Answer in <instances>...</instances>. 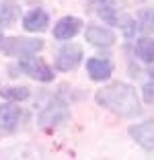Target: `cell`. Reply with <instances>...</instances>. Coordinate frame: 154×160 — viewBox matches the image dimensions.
I'll return each mask as SVG.
<instances>
[{"mask_svg":"<svg viewBox=\"0 0 154 160\" xmlns=\"http://www.w3.org/2000/svg\"><path fill=\"white\" fill-rule=\"evenodd\" d=\"M86 41L93 43V45H99V47H103V45L107 47L115 41V35H113V31H109V29L93 25V27L86 29Z\"/></svg>","mask_w":154,"mask_h":160,"instance_id":"10","label":"cell"},{"mask_svg":"<svg viewBox=\"0 0 154 160\" xmlns=\"http://www.w3.org/2000/svg\"><path fill=\"white\" fill-rule=\"evenodd\" d=\"M80 19H76V17H64V19L58 21V25L54 27V37L56 39H72L76 33L80 31Z\"/></svg>","mask_w":154,"mask_h":160,"instance_id":"8","label":"cell"},{"mask_svg":"<svg viewBox=\"0 0 154 160\" xmlns=\"http://www.w3.org/2000/svg\"><path fill=\"white\" fill-rule=\"evenodd\" d=\"M136 52L144 62H154V39H148V37L140 39L138 45H136Z\"/></svg>","mask_w":154,"mask_h":160,"instance_id":"14","label":"cell"},{"mask_svg":"<svg viewBox=\"0 0 154 160\" xmlns=\"http://www.w3.org/2000/svg\"><path fill=\"white\" fill-rule=\"evenodd\" d=\"M19 119H21V109L19 107H14V105H2L0 107V123H2V127L13 129L19 123Z\"/></svg>","mask_w":154,"mask_h":160,"instance_id":"11","label":"cell"},{"mask_svg":"<svg viewBox=\"0 0 154 160\" xmlns=\"http://www.w3.org/2000/svg\"><path fill=\"white\" fill-rule=\"evenodd\" d=\"M99 17L103 21H107L109 25H115L117 23V8L113 6V2H103L101 8H99Z\"/></svg>","mask_w":154,"mask_h":160,"instance_id":"15","label":"cell"},{"mask_svg":"<svg viewBox=\"0 0 154 160\" xmlns=\"http://www.w3.org/2000/svg\"><path fill=\"white\" fill-rule=\"evenodd\" d=\"M86 70H89L90 78L97 80V82H101V80H107L109 76H111V62L109 60H103V58H90L89 62H86Z\"/></svg>","mask_w":154,"mask_h":160,"instance_id":"9","label":"cell"},{"mask_svg":"<svg viewBox=\"0 0 154 160\" xmlns=\"http://www.w3.org/2000/svg\"><path fill=\"white\" fill-rule=\"evenodd\" d=\"M29 88H25V86H10V88H2L0 90V97L6 101H25L29 99Z\"/></svg>","mask_w":154,"mask_h":160,"instance_id":"13","label":"cell"},{"mask_svg":"<svg viewBox=\"0 0 154 160\" xmlns=\"http://www.w3.org/2000/svg\"><path fill=\"white\" fill-rule=\"evenodd\" d=\"M80 60H82V49H80L78 45H74V43H70V45H64L60 52H58L56 66H58V70H62V72H70L80 64Z\"/></svg>","mask_w":154,"mask_h":160,"instance_id":"4","label":"cell"},{"mask_svg":"<svg viewBox=\"0 0 154 160\" xmlns=\"http://www.w3.org/2000/svg\"><path fill=\"white\" fill-rule=\"evenodd\" d=\"M0 41H2V31H0Z\"/></svg>","mask_w":154,"mask_h":160,"instance_id":"18","label":"cell"},{"mask_svg":"<svg viewBox=\"0 0 154 160\" xmlns=\"http://www.w3.org/2000/svg\"><path fill=\"white\" fill-rule=\"evenodd\" d=\"M47 25H49V17L41 8H35L31 12H27L23 19V27L27 31H31V33H41V31L47 29Z\"/></svg>","mask_w":154,"mask_h":160,"instance_id":"7","label":"cell"},{"mask_svg":"<svg viewBox=\"0 0 154 160\" xmlns=\"http://www.w3.org/2000/svg\"><path fill=\"white\" fill-rule=\"evenodd\" d=\"M150 76H152V78H154V68H150Z\"/></svg>","mask_w":154,"mask_h":160,"instance_id":"17","label":"cell"},{"mask_svg":"<svg viewBox=\"0 0 154 160\" xmlns=\"http://www.w3.org/2000/svg\"><path fill=\"white\" fill-rule=\"evenodd\" d=\"M21 70H25L31 78L41 80V82H49V80H54V70H51L43 60L33 58V53H31V56H23V60H21Z\"/></svg>","mask_w":154,"mask_h":160,"instance_id":"3","label":"cell"},{"mask_svg":"<svg viewBox=\"0 0 154 160\" xmlns=\"http://www.w3.org/2000/svg\"><path fill=\"white\" fill-rule=\"evenodd\" d=\"M68 117H70L68 107L60 101H54L39 113V125H58V123L66 121Z\"/></svg>","mask_w":154,"mask_h":160,"instance_id":"5","label":"cell"},{"mask_svg":"<svg viewBox=\"0 0 154 160\" xmlns=\"http://www.w3.org/2000/svg\"><path fill=\"white\" fill-rule=\"evenodd\" d=\"M130 136L144 150H154V121H144L130 127Z\"/></svg>","mask_w":154,"mask_h":160,"instance_id":"6","label":"cell"},{"mask_svg":"<svg viewBox=\"0 0 154 160\" xmlns=\"http://www.w3.org/2000/svg\"><path fill=\"white\" fill-rule=\"evenodd\" d=\"M97 103L107 107L109 111L123 115V117H134L140 113V101L136 94L134 86L126 84V82H115V84L107 86L97 92Z\"/></svg>","mask_w":154,"mask_h":160,"instance_id":"1","label":"cell"},{"mask_svg":"<svg viewBox=\"0 0 154 160\" xmlns=\"http://www.w3.org/2000/svg\"><path fill=\"white\" fill-rule=\"evenodd\" d=\"M142 94H144V101L148 105H154V82H148L142 88Z\"/></svg>","mask_w":154,"mask_h":160,"instance_id":"16","label":"cell"},{"mask_svg":"<svg viewBox=\"0 0 154 160\" xmlns=\"http://www.w3.org/2000/svg\"><path fill=\"white\" fill-rule=\"evenodd\" d=\"M0 49L6 56H35L37 52L43 49V41L41 39H25V37H10V39H2L0 41Z\"/></svg>","mask_w":154,"mask_h":160,"instance_id":"2","label":"cell"},{"mask_svg":"<svg viewBox=\"0 0 154 160\" xmlns=\"http://www.w3.org/2000/svg\"><path fill=\"white\" fill-rule=\"evenodd\" d=\"M17 19H19V6L14 2H10V0H2L0 2V25L8 27Z\"/></svg>","mask_w":154,"mask_h":160,"instance_id":"12","label":"cell"}]
</instances>
